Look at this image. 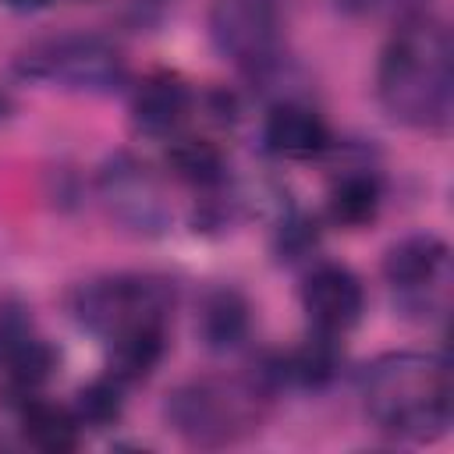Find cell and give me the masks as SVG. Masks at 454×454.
Wrapping results in <instances>:
<instances>
[{
    "instance_id": "1",
    "label": "cell",
    "mask_w": 454,
    "mask_h": 454,
    "mask_svg": "<svg viewBox=\"0 0 454 454\" xmlns=\"http://www.w3.org/2000/svg\"><path fill=\"white\" fill-rule=\"evenodd\" d=\"M383 110L408 128L443 131L454 114V46L447 28L426 14H404L376 71Z\"/></svg>"
},
{
    "instance_id": "7",
    "label": "cell",
    "mask_w": 454,
    "mask_h": 454,
    "mask_svg": "<svg viewBox=\"0 0 454 454\" xmlns=\"http://www.w3.org/2000/svg\"><path fill=\"white\" fill-rule=\"evenodd\" d=\"M99 195L106 202V209L131 231L138 234H160L167 223V206H163V192L153 177V170L128 156L117 153L103 163L99 170Z\"/></svg>"
},
{
    "instance_id": "10",
    "label": "cell",
    "mask_w": 454,
    "mask_h": 454,
    "mask_svg": "<svg viewBox=\"0 0 454 454\" xmlns=\"http://www.w3.org/2000/svg\"><path fill=\"white\" fill-rule=\"evenodd\" d=\"M266 149L284 156V160H309L319 156L330 145V131L323 124V117L312 106L301 103H280L270 110L266 128H262Z\"/></svg>"
},
{
    "instance_id": "5",
    "label": "cell",
    "mask_w": 454,
    "mask_h": 454,
    "mask_svg": "<svg viewBox=\"0 0 454 454\" xmlns=\"http://www.w3.org/2000/svg\"><path fill=\"white\" fill-rule=\"evenodd\" d=\"M170 309H174V287L163 277H149V273L99 277L71 294L74 319L106 340L138 326H167Z\"/></svg>"
},
{
    "instance_id": "15",
    "label": "cell",
    "mask_w": 454,
    "mask_h": 454,
    "mask_svg": "<svg viewBox=\"0 0 454 454\" xmlns=\"http://www.w3.org/2000/svg\"><path fill=\"white\" fill-rule=\"evenodd\" d=\"M337 344L330 333H319L312 340H305L298 351H291L287 358H280V376L291 380V383H301V387H323L333 380L337 372Z\"/></svg>"
},
{
    "instance_id": "16",
    "label": "cell",
    "mask_w": 454,
    "mask_h": 454,
    "mask_svg": "<svg viewBox=\"0 0 454 454\" xmlns=\"http://www.w3.org/2000/svg\"><path fill=\"white\" fill-rule=\"evenodd\" d=\"M380 209V181L372 174H344L330 192V216L344 227H362Z\"/></svg>"
},
{
    "instance_id": "18",
    "label": "cell",
    "mask_w": 454,
    "mask_h": 454,
    "mask_svg": "<svg viewBox=\"0 0 454 454\" xmlns=\"http://www.w3.org/2000/svg\"><path fill=\"white\" fill-rule=\"evenodd\" d=\"M170 167L177 177L192 181V184H216L223 177V156L216 145L202 142V138H181L170 145L167 153Z\"/></svg>"
},
{
    "instance_id": "23",
    "label": "cell",
    "mask_w": 454,
    "mask_h": 454,
    "mask_svg": "<svg viewBox=\"0 0 454 454\" xmlns=\"http://www.w3.org/2000/svg\"><path fill=\"white\" fill-rule=\"evenodd\" d=\"M163 11H167V0H131V25L135 28L153 25V21H160Z\"/></svg>"
},
{
    "instance_id": "13",
    "label": "cell",
    "mask_w": 454,
    "mask_h": 454,
    "mask_svg": "<svg viewBox=\"0 0 454 454\" xmlns=\"http://www.w3.org/2000/svg\"><path fill=\"white\" fill-rule=\"evenodd\" d=\"M163 337H167V326H138V330L117 333L110 340V376L117 383H135L149 376L163 358Z\"/></svg>"
},
{
    "instance_id": "6",
    "label": "cell",
    "mask_w": 454,
    "mask_h": 454,
    "mask_svg": "<svg viewBox=\"0 0 454 454\" xmlns=\"http://www.w3.org/2000/svg\"><path fill=\"white\" fill-rule=\"evenodd\" d=\"M209 39L227 60L255 74L270 71L280 50V0H213Z\"/></svg>"
},
{
    "instance_id": "19",
    "label": "cell",
    "mask_w": 454,
    "mask_h": 454,
    "mask_svg": "<svg viewBox=\"0 0 454 454\" xmlns=\"http://www.w3.org/2000/svg\"><path fill=\"white\" fill-rule=\"evenodd\" d=\"M121 383L114 380V376H106V380H96V383H89V387H82L78 390V401H74V415H78V422L85 426H110L117 415H121Z\"/></svg>"
},
{
    "instance_id": "25",
    "label": "cell",
    "mask_w": 454,
    "mask_h": 454,
    "mask_svg": "<svg viewBox=\"0 0 454 454\" xmlns=\"http://www.w3.org/2000/svg\"><path fill=\"white\" fill-rule=\"evenodd\" d=\"M11 110H14V106H11V99L0 92V121H7V117H11Z\"/></svg>"
},
{
    "instance_id": "11",
    "label": "cell",
    "mask_w": 454,
    "mask_h": 454,
    "mask_svg": "<svg viewBox=\"0 0 454 454\" xmlns=\"http://www.w3.org/2000/svg\"><path fill=\"white\" fill-rule=\"evenodd\" d=\"M188 85L174 74H149L131 96V121L142 135H170L188 114Z\"/></svg>"
},
{
    "instance_id": "12",
    "label": "cell",
    "mask_w": 454,
    "mask_h": 454,
    "mask_svg": "<svg viewBox=\"0 0 454 454\" xmlns=\"http://www.w3.org/2000/svg\"><path fill=\"white\" fill-rule=\"evenodd\" d=\"M199 333L209 351L238 348L248 333V301L231 287L209 291L202 301V312H199Z\"/></svg>"
},
{
    "instance_id": "8",
    "label": "cell",
    "mask_w": 454,
    "mask_h": 454,
    "mask_svg": "<svg viewBox=\"0 0 454 454\" xmlns=\"http://www.w3.org/2000/svg\"><path fill=\"white\" fill-rule=\"evenodd\" d=\"M301 305H305L309 323L319 333L337 337V333H344V330H351L358 323L365 294H362L358 277L348 266L326 262V266L309 273V280L301 287Z\"/></svg>"
},
{
    "instance_id": "17",
    "label": "cell",
    "mask_w": 454,
    "mask_h": 454,
    "mask_svg": "<svg viewBox=\"0 0 454 454\" xmlns=\"http://www.w3.org/2000/svg\"><path fill=\"white\" fill-rule=\"evenodd\" d=\"M0 358L7 362V376H11V383H14V387H21V390L39 387V383L50 376L53 362H57L53 348H50L46 340L32 337V333H25L18 344H11Z\"/></svg>"
},
{
    "instance_id": "24",
    "label": "cell",
    "mask_w": 454,
    "mask_h": 454,
    "mask_svg": "<svg viewBox=\"0 0 454 454\" xmlns=\"http://www.w3.org/2000/svg\"><path fill=\"white\" fill-rule=\"evenodd\" d=\"M7 7H14V11H28V7H43L46 0H4Z\"/></svg>"
},
{
    "instance_id": "14",
    "label": "cell",
    "mask_w": 454,
    "mask_h": 454,
    "mask_svg": "<svg viewBox=\"0 0 454 454\" xmlns=\"http://www.w3.org/2000/svg\"><path fill=\"white\" fill-rule=\"evenodd\" d=\"M25 422V436L39 447V450H50V454H64V450H74L78 447V415L60 408V404H50V401H32L21 415Z\"/></svg>"
},
{
    "instance_id": "4",
    "label": "cell",
    "mask_w": 454,
    "mask_h": 454,
    "mask_svg": "<svg viewBox=\"0 0 454 454\" xmlns=\"http://www.w3.org/2000/svg\"><path fill=\"white\" fill-rule=\"evenodd\" d=\"M14 71L39 85H53L67 92H92V96L114 92L128 78L121 50L110 39L85 35V32L50 35V39L25 46L14 60Z\"/></svg>"
},
{
    "instance_id": "3",
    "label": "cell",
    "mask_w": 454,
    "mask_h": 454,
    "mask_svg": "<svg viewBox=\"0 0 454 454\" xmlns=\"http://www.w3.org/2000/svg\"><path fill=\"white\" fill-rule=\"evenodd\" d=\"M266 387L259 380H220L202 376L167 394L163 415L170 429L195 447H223L252 433L262 419Z\"/></svg>"
},
{
    "instance_id": "9",
    "label": "cell",
    "mask_w": 454,
    "mask_h": 454,
    "mask_svg": "<svg viewBox=\"0 0 454 454\" xmlns=\"http://www.w3.org/2000/svg\"><path fill=\"white\" fill-rule=\"evenodd\" d=\"M447 270V245L436 234H408L383 255V277L387 284L404 298L415 301L443 277Z\"/></svg>"
},
{
    "instance_id": "21",
    "label": "cell",
    "mask_w": 454,
    "mask_h": 454,
    "mask_svg": "<svg viewBox=\"0 0 454 454\" xmlns=\"http://www.w3.org/2000/svg\"><path fill=\"white\" fill-rule=\"evenodd\" d=\"M312 245H316V223L312 220L294 216V220L284 223V231H280V252H287V259H298Z\"/></svg>"
},
{
    "instance_id": "20",
    "label": "cell",
    "mask_w": 454,
    "mask_h": 454,
    "mask_svg": "<svg viewBox=\"0 0 454 454\" xmlns=\"http://www.w3.org/2000/svg\"><path fill=\"white\" fill-rule=\"evenodd\" d=\"M28 333V309L14 298H0V355Z\"/></svg>"
},
{
    "instance_id": "2",
    "label": "cell",
    "mask_w": 454,
    "mask_h": 454,
    "mask_svg": "<svg viewBox=\"0 0 454 454\" xmlns=\"http://www.w3.org/2000/svg\"><path fill=\"white\" fill-rule=\"evenodd\" d=\"M365 411L394 440H433L450 426V365L433 351H390L362 372Z\"/></svg>"
},
{
    "instance_id": "22",
    "label": "cell",
    "mask_w": 454,
    "mask_h": 454,
    "mask_svg": "<svg viewBox=\"0 0 454 454\" xmlns=\"http://www.w3.org/2000/svg\"><path fill=\"white\" fill-rule=\"evenodd\" d=\"M337 7L355 18H372V14H387V11H408V0H337Z\"/></svg>"
}]
</instances>
